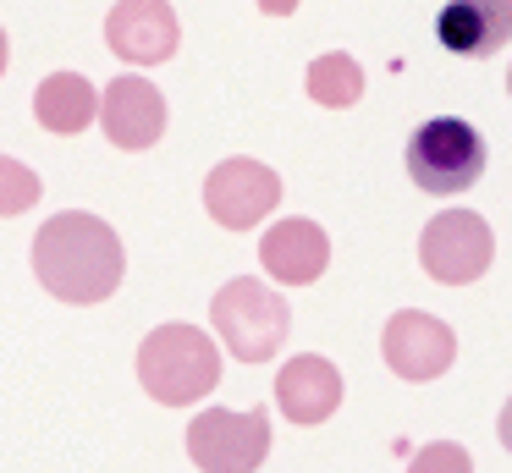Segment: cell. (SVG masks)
<instances>
[{"mask_svg": "<svg viewBox=\"0 0 512 473\" xmlns=\"http://www.w3.org/2000/svg\"><path fill=\"white\" fill-rule=\"evenodd\" d=\"M34 275L56 303H105L127 275L122 237L89 209H61L34 231Z\"/></svg>", "mask_w": 512, "mask_h": 473, "instance_id": "1", "label": "cell"}, {"mask_svg": "<svg viewBox=\"0 0 512 473\" xmlns=\"http://www.w3.org/2000/svg\"><path fill=\"white\" fill-rule=\"evenodd\" d=\"M138 385L160 407H193L221 385V347L199 325H155L138 347Z\"/></svg>", "mask_w": 512, "mask_h": 473, "instance_id": "2", "label": "cell"}, {"mask_svg": "<svg viewBox=\"0 0 512 473\" xmlns=\"http://www.w3.org/2000/svg\"><path fill=\"white\" fill-rule=\"evenodd\" d=\"M210 325L237 363H265V358H276L281 341H287L292 308L276 286L254 281V275H237V281H226L221 292H215Z\"/></svg>", "mask_w": 512, "mask_h": 473, "instance_id": "3", "label": "cell"}, {"mask_svg": "<svg viewBox=\"0 0 512 473\" xmlns=\"http://www.w3.org/2000/svg\"><path fill=\"white\" fill-rule=\"evenodd\" d=\"M485 138L474 132V121L463 116H430L419 132L408 138V176L419 193H468L485 176Z\"/></svg>", "mask_w": 512, "mask_h": 473, "instance_id": "4", "label": "cell"}, {"mask_svg": "<svg viewBox=\"0 0 512 473\" xmlns=\"http://www.w3.org/2000/svg\"><path fill=\"white\" fill-rule=\"evenodd\" d=\"M496 259V231L474 209H441L419 237V264L435 286H468Z\"/></svg>", "mask_w": 512, "mask_h": 473, "instance_id": "5", "label": "cell"}, {"mask_svg": "<svg viewBox=\"0 0 512 473\" xmlns=\"http://www.w3.org/2000/svg\"><path fill=\"white\" fill-rule=\"evenodd\" d=\"M188 457L199 462V473H254L270 457V413L248 407V413H193L188 424Z\"/></svg>", "mask_w": 512, "mask_h": 473, "instance_id": "6", "label": "cell"}, {"mask_svg": "<svg viewBox=\"0 0 512 473\" xmlns=\"http://www.w3.org/2000/svg\"><path fill=\"white\" fill-rule=\"evenodd\" d=\"M380 358L397 380L424 385V380H441L457 358V330L446 319L424 314V308H402V314L386 319L380 330Z\"/></svg>", "mask_w": 512, "mask_h": 473, "instance_id": "7", "label": "cell"}, {"mask_svg": "<svg viewBox=\"0 0 512 473\" xmlns=\"http://www.w3.org/2000/svg\"><path fill=\"white\" fill-rule=\"evenodd\" d=\"M276 204H281V176L270 171V165L248 160V154H232V160H221L204 176V209H210V220L226 231L265 226V215Z\"/></svg>", "mask_w": 512, "mask_h": 473, "instance_id": "8", "label": "cell"}, {"mask_svg": "<svg viewBox=\"0 0 512 473\" xmlns=\"http://www.w3.org/2000/svg\"><path fill=\"white\" fill-rule=\"evenodd\" d=\"M105 44H111L116 61L160 66L177 55L182 22L171 11V0H116L111 17H105Z\"/></svg>", "mask_w": 512, "mask_h": 473, "instance_id": "9", "label": "cell"}, {"mask_svg": "<svg viewBox=\"0 0 512 473\" xmlns=\"http://www.w3.org/2000/svg\"><path fill=\"white\" fill-rule=\"evenodd\" d=\"M100 127H105V138H111L116 149H127V154L155 149L160 132H166V94H160L149 77L122 72L100 94Z\"/></svg>", "mask_w": 512, "mask_h": 473, "instance_id": "10", "label": "cell"}, {"mask_svg": "<svg viewBox=\"0 0 512 473\" xmlns=\"http://www.w3.org/2000/svg\"><path fill=\"white\" fill-rule=\"evenodd\" d=\"M276 407L292 418V424L314 429L342 407V374H336L331 358L320 352H298V358L281 363L276 374Z\"/></svg>", "mask_w": 512, "mask_h": 473, "instance_id": "11", "label": "cell"}, {"mask_svg": "<svg viewBox=\"0 0 512 473\" xmlns=\"http://www.w3.org/2000/svg\"><path fill=\"white\" fill-rule=\"evenodd\" d=\"M435 39L452 55H496L512 39V0H446L435 17Z\"/></svg>", "mask_w": 512, "mask_h": 473, "instance_id": "12", "label": "cell"}, {"mask_svg": "<svg viewBox=\"0 0 512 473\" xmlns=\"http://www.w3.org/2000/svg\"><path fill=\"white\" fill-rule=\"evenodd\" d=\"M259 259H265L270 281L309 286V281H320L325 264H331V237H325L314 220L292 215V220H276V226L259 237Z\"/></svg>", "mask_w": 512, "mask_h": 473, "instance_id": "13", "label": "cell"}, {"mask_svg": "<svg viewBox=\"0 0 512 473\" xmlns=\"http://www.w3.org/2000/svg\"><path fill=\"white\" fill-rule=\"evenodd\" d=\"M34 116H39L45 132L72 138V132H83L94 116H100V94H94V83L78 77V72H50L45 83L34 88Z\"/></svg>", "mask_w": 512, "mask_h": 473, "instance_id": "14", "label": "cell"}, {"mask_svg": "<svg viewBox=\"0 0 512 473\" xmlns=\"http://www.w3.org/2000/svg\"><path fill=\"white\" fill-rule=\"evenodd\" d=\"M303 88H309L314 105L347 110V105H358V99H364V66H358L347 50H331V55H320V61H309Z\"/></svg>", "mask_w": 512, "mask_h": 473, "instance_id": "15", "label": "cell"}, {"mask_svg": "<svg viewBox=\"0 0 512 473\" xmlns=\"http://www.w3.org/2000/svg\"><path fill=\"white\" fill-rule=\"evenodd\" d=\"M39 176L28 171L23 160H12V154H0V220H12V215H28V209L39 204Z\"/></svg>", "mask_w": 512, "mask_h": 473, "instance_id": "16", "label": "cell"}, {"mask_svg": "<svg viewBox=\"0 0 512 473\" xmlns=\"http://www.w3.org/2000/svg\"><path fill=\"white\" fill-rule=\"evenodd\" d=\"M408 473H474V457H468L457 440H430V446L408 462Z\"/></svg>", "mask_w": 512, "mask_h": 473, "instance_id": "17", "label": "cell"}, {"mask_svg": "<svg viewBox=\"0 0 512 473\" xmlns=\"http://www.w3.org/2000/svg\"><path fill=\"white\" fill-rule=\"evenodd\" d=\"M496 435H501V446L512 451V396H507V407H501V418H496Z\"/></svg>", "mask_w": 512, "mask_h": 473, "instance_id": "18", "label": "cell"}, {"mask_svg": "<svg viewBox=\"0 0 512 473\" xmlns=\"http://www.w3.org/2000/svg\"><path fill=\"white\" fill-rule=\"evenodd\" d=\"M259 11H265V17H292L298 0H259Z\"/></svg>", "mask_w": 512, "mask_h": 473, "instance_id": "19", "label": "cell"}, {"mask_svg": "<svg viewBox=\"0 0 512 473\" xmlns=\"http://www.w3.org/2000/svg\"><path fill=\"white\" fill-rule=\"evenodd\" d=\"M6 66H12V44H6V28H0V77H6Z\"/></svg>", "mask_w": 512, "mask_h": 473, "instance_id": "20", "label": "cell"}, {"mask_svg": "<svg viewBox=\"0 0 512 473\" xmlns=\"http://www.w3.org/2000/svg\"><path fill=\"white\" fill-rule=\"evenodd\" d=\"M507 94H512V72H507Z\"/></svg>", "mask_w": 512, "mask_h": 473, "instance_id": "21", "label": "cell"}]
</instances>
